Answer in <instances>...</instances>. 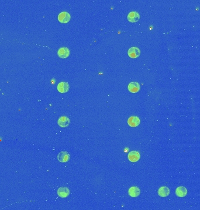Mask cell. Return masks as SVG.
I'll list each match as a JSON object with an SVG mask.
<instances>
[{"instance_id":"6da1fadb","label":"cell","mask_w":200,"mask_h":210,"mask_svg":"<svg viewBox=\"0 0 200 210\" xmlns=\"http://www.w3.org/2000/svg\"><path fill=\"white\" fill-rule=\"evenodd\" d=\"M70 15L67 12H61L58 15V20L62 24H66L70 20Z\"/></svg>"},{"instance_id":"7a4b0ae2","label":"cell","mask_w":200,"mask_h":210,"mask_svg":"<svg viewBox=\"0 0 200 210\" xmlns=\"http://www.w3.org/2000/svg\"><path fill=\"white\" fill-rule=\"evenodd\" d=\"M128 54L130 58L136 59L140 56L141 51L139 48L136 47H132L128 50Z\"/></svg>"},{"instance_id":"3957f363","label":"cell","mask_w":200,"mask_h":210,"mask_svg":"<svg viewBox=\"0 0 200 210\" xmlns=\"http://www.w3.org/2000/svg\"><path fill=\"white\" fill-rule=\"evenodd\" d=\"M58 54L61 59H66L70 55V51L67 47H63L60 48L58 51Z\"/></svg>"},{"instance_id":"277c9868","label":"cell","mask_w":200,"mask_h":210,"mask_svg":"<svg viewBox=\"0 0 200 210\" xmlns=\"http://www.w3.org/2000/svg\"><path fill=\"white\" fill-rule=\"evenodd\" d=\"M128 160L132 162H136L139 161L141 158V155L138 151H133L130 152L128 156Z\"/></svg>"},{"instance_id":"5b68a950","label":"cell","mask_w":200,"mask_h":210,"mask_svg":"<svg viewBox=\"0 0 200 210\" xmlns=\"http://www.w3.org/2000/svg\"><path fill=\"white\" fill-rule=\"evenodd\" d=\"M69 85L66 82H61L57 86V89L60 93H66L69 90Z\"/></svg>"},{"instance_id":"8992f818","label":"cell","mask_w":200,"mask_h":210,"mask_svg":"<svg viewBox=\"0 0 200 210\" xmlns=\"http://www.w3.org/2000/svg\"><path fill=\"white\" fill-rule=\"evenodd\" d=\"M127 19L130 22H136L139 20L140 15L139 13L136 11L130 12L127 16Z\"/></svg>"},{"instance_id":"52a82bcc","label":"cell","mask_w":200,"mask_h":210,"mask_svg":"<svg viewBox=\"0 0 200 210\" xmlns=\"http://www.w3.org/2000/svg\"><path fill=\"white\" fill-rule=\"evenodd\" d=\"M58 159L60 162H66L70 160V155L66 151L60 152L58 155Z\"/></svg>"},{"instance_id":"ba28073f","label":"cell","mask_w":200,"mask_h":210,"mask_svg":"<svg viewBox=\"0 0 200 210\" xmlns=\"http://www.w3.org/2000/svg\"><path fill=\"white\" fill-rule=\"evenodd\" d=\"M128 125L132 127H136L140 124V119L137 116H131L128 120Z\"/></svg>"},{"instance_id":"9c48e42d","label":"cell","mask_w":200,"mask_h":210,"mask_svg":"<svg viewBox=\"0 0 200 210\" xmlns=\"http://www.w3.org/2000/svg\"><path fill=\"white\" fill-rule=\"evenodd\" d=\"M58 194L61 198L67 197L70 194V190L67 187H61L58 189Z\"/></svg>"},{"instance_id":"30bf717a","label":"cell","mask_w":200,"mask_h":210,"mask_svg":"<svg viewBox=\"0 0 200 210\" xmlns=\"http://www.w3.org/2000/svg\"><path fill=\"white\" fill-rule=\"evenodd\" d=\"M128 194L132 197H136L140 195L141 190L139 187L136 186H133L130 187L129 189Z\"/></svg>"},{"instance_id":"8fae6325","label":"cell","mask_w":200,"mask_h":210,"mask_svg":"<svg viewBox=\"0 0 200 210\" xmlns=\"http://www.w3.org/2000/svg\"><path fill=\"white\" fill-rule=\"evenodd\" d=\"M129 91L132 93H136L140 90V85L137 82H132L128 85Z\"/></svg>"},{"instance_id":"7c38bea8","label":"cell","mask_w":200,"mask_h":210,"mask_svg":"<svg viewBox=\"0 0 200 210\" xmlns=\"http://www.w3.org/2000/svg\"><path fill=\"white\" fill-rule=\"evenodd\" d=\"M187 194V190L185 187L180 186L177 187L176 190V194L178 197H184Z\"/></svg>"},{"instance_id":"4fadbf2b","label":"cell","mask_w":200,"mask_h":210,"mask_svg":"<svg viewBox=\"0 0 200 210\" xmlns=\"http://www.w3.org/2000/svg\"><path fill=\"white\" fill-rule=\"evenodd\" d=\"M58 123L61 127H66L69 125L70 120L66 116H62L59 118L58 121Z\"/></svg>"},{"instance_id":"5bb4252c","label":"cell","mask_w":200,"mask_h":210,"mask_svg":"<svg viewBox=\"0 0 200 210\" xmlns=\"http://www.w3.org/2000/svg\"><path fill=\"white\" fill-rule=\"evenodd\" d=\"M158 194L162 197H166L170 194V189L166 186L161 187L158 190Z\"/></svg>"}]
</instances>
